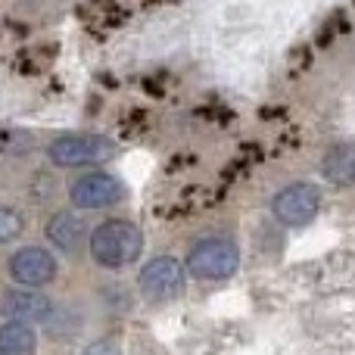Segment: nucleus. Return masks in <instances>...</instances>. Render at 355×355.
Segmentation results:
<instances>
[{"label":"nucleus","mask_w":355,"mask_h":355,"mask_svg":"<svg viewBox=\"0 0 355 355\" xmlns=\"http://www.w3.org/2000/svg\"><path fill=\"white\" fill-rule=\"evenodd\" d=\"M87 250H91V259L100 265V268H128L131 262H137L144 252V234L135 221L125 218H110L103 225H97L87 237Z\"/></svg>","instance_id":"1"},{"label":"nucleus","mask_w":355,"mask_h":355,"mask_svg":"<svg viewBox=\"0 0 355 355\" xmlns=\"http://www.w3.org/2000/svg\"><path fill=\"white\" fill-rule=\"evenodd\" d=\"M184 268L200 281H227L240 268V250L234 240L225 237H206L196 246H190Z\"/></svg>","instance_id":"2"},{"label":"nucleus","mask_w":355,"mask_h":355,"mask_svg":"<svg viewBox=\"0 0 355 355\" xmlns=\"http://www.w3.org/2000/svg\"><path fill=\"white\" fill-rule=\"evenodd\" d=\"M119 153V147L110 137L100 135H62L50 141L47 159L60 168H78V166H97Z\"/></svg>","instance_id":"3"},{"label":"nucleus","mask_w":355,"mask_h":355,"mask_svg":"<svg viewBox=\"0 0 355 355\" xmlns=\"http://www.w3.org/2000/svg\"><path fill=\"white\" fill-rule=\"evenodd\" d=\"M321 209V190L309 181H296L287 184L284 190H277L275 200H271V212L281 225L287 227H302L318 215Z\"/></svg>","instance_id":"4"},{"label":"nucleus","mask_w":355,"mask_h":355,"mask_svg":"<svg viewBox=\"0 0 355 355\" xmlns=\"http://www.w3.org/2000/svg\"><path fill=\"white\" fill-rule=\"evenodd\" d=\"M69 200L75 209H110L125 200V184L110 172H85L72 181Z\"/></svg>","instance_id":"5"},{"label":"nucleus","mask_w":355,"mask_h":355,"mask_svg":"<svg viewBox=\"0 0 355 355\" xmlns=\"http://www.w3.org/2000/svg\"><path fill=\"white\" fill-rule=\"evenodd\" d=\"M137 287L147 300H172L184 290V265L175 256H156L137 275Z\"/></svg>","instance_id":"6"},{"label":"nucleus","mask_w":355,"mask_h":355,"mask_svg":"<svg viewBox=\"0 0 355 355\" xmlns=\"http://www.w3.org/2000/svg\"><path fill=\"white\" fill-rule=\"evenodd\" d=\"M10 277L22 287H47L56 277V256L44 246H22L10 256Z\"/></svg>","instance_id":"7"},{"label":"nucleus","mask_w":355,"mask_h":355,"mask_svg":"<svg viewBox=\"0 0 355 355\" xmlns=\"http://www.w3.org/2000/svg\"><path fill=\"white\" fill-rule=\"evenodd\" d=\"M0 312L12 321H25V324H41L50 321L56 312L53 300L44 296L41 290L28 287V290H10V293L0 300Z\"/></svg>","instance_id":"8"},{"label":"nucleus","mask_w":355,"mask_h":355,"mask_svg":"<svg viewBox=\"0 0 355 355\" xmlns=\"http://www.w3.org/2000/svg\"><path fill=\"white\" fill-rule=\"evenodd\" d=\"M47 240L60 252H66V256H75V252H81V246H85V240H87L85 221H81L75 212H56V215H50V221H47Z\"/></svg>","instance_id":"9"},{"label":"nucleus","mask_w":355,"mask_h":355,"mask_svg":"<svg viewBox=\"0 0 355 355\" xmlns=\"http://www.w3.org/2000/svg\"><path fill=\"white\" fill-rule=\"evenodd\" d=\"M0 355H37V334L25 321L6 318L0 324Z\"/></svg>","instance_id":"10"},{"label":"nucleus","mask_w":355,"mask_h":355,"mask_svg":"<svg viewBox=\"0 0 355 355\" xmlns=\"http://www.w3.org/2000/svg\"><path fill=\"white\" fill-rule=\"evenodd\" d=\"M324 178L334 184H355V144H340L324 156Z\"/></svg>","instance_id":"11"},{"label":"nucleus","mask_w":355,"mask_h":355,"mask_svg":"<svg viewBox=\"0 0 355 355\" xmlns=\"http://www.w3.org/2000/svg\"><path fill=\"white\" fill-rule=\"evenodd\" d=\"M25 231V218L19 209L12 206H0V246L12 243V240H19V234Z\"/></svg>","instance_id":"12"},{"label":"nucleus","mask_w":355,"mask_h":355,"mask_svg":"<svg viewBox=\"0 0 355 355\" xmlns=\"http://www.w3.org/2000/svg\"><path fill=\"white\" fill-rule=\"evenodd\" d=\"M85 355H122V352H119V346L112 340H97V343L87 346Z\"/></svg>","instance_id":"13"}]
</instances>
